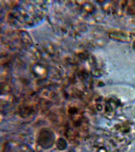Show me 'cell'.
<instances>
[{"label":"cell","instance_id":"cell-1","mask_svg":"<svg viewBox=\"0 0 135 152\" xmlns=\"http://www.w3.org/2000/svg\"><path fill=\"white\" fill-rule=\"evenodd\" d=\"M133 34L123 31H114L109 34L111 39L122 42H129L132 40Z\"/></svg>","mask_w":135,"mask_h":152},{"label":"cell","instance_id":"cell-2","mask_svg":"<svg viewBox=\"0 0 135 152\" xmlns=\"http://www.w3.org/2000/svg\"><path fill=\"white\" fill-rule=\"evenodd\" d=\"M134 48H135V41L134 42Z\"/></svg>","mask_w":135,"mask_h":152}]
</instances>
